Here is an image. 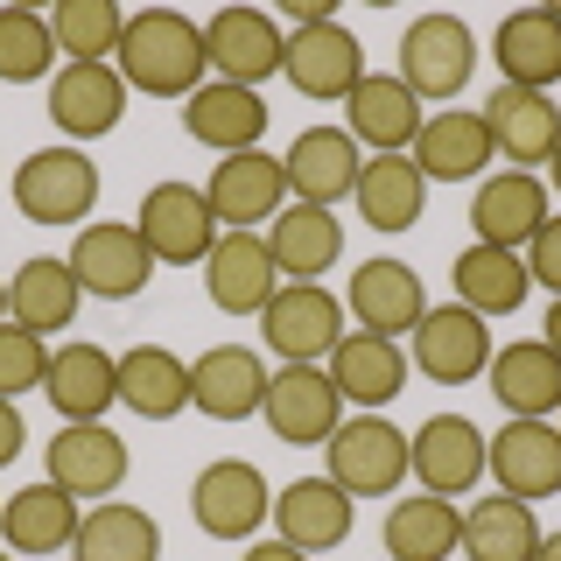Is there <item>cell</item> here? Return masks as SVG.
<instances>
[{
    "mask_svg": "<svg viewBox=\"0 0 561 561\" xmlns=\"http://www.w3.org/2000/svg\"><path fill=\"white\" fill-rule=\"evenodd\" d=\"M449 288L463 309L478 316H513L526 295H534V274H526L519 253H505V245H463L449 267Z\"/></svg>",
    "mask_w": 561,
    "mask_h": 561,
    "instance_id": "obj_37",
    "label": "cell"
},
{
    "mask_svg": "<svg viewBox=\"0 0 561 561\" xmlns=\"http://www.w3.org/2000/svg\"><path fill=\"white\" fill-rule=\"evenodd\" d=\"M57 64V35L43 8H0V84H35Z\"/></svg>",
    "mask_w": 561,
    "mask_h": 561,
    "instance_id": "obj_41",
    "label": "cell"
},
{
    "mask_svg": "<svg viewBox=\"0 0 561 561\" xmlns=\"http://www.w3.org/2000/svg\"><path fill=\"white\" fill-rule=\"evenodd\" d=\"M78 302H84V288H78V274H70V260H57V253L22 260L14 280H8V323L35 330V337H57V330H70Z\"/></svg>",
    "mask_w": 561,
    "mask_h": 561,
    "instance_id": "obj_32",
    "label": "cell"
},
{
    "mask_svg": "<svg viewBox=\"0 0 561 561\" xmlns=\"http://www.w3.org/2000/svg\"><path fill=\"white\" fill-rule=\"evenodd\" d=\"M456 540H463V513L449 499H435V491L386 505V554L393 561H449Z\"/></svg>",
    "mask_w": 561,
    "mask_h": 561,
    "instance_id": "obj_38",
    "label": "cell"
},
{
    "mask_svg": "<svg viewBox=\"0 0 561 561\" xmlns=\"http://www.w3.org/2000/svg\"><path fill=\"white\" fill-rule=\"evenodd\" d=\"M78 499L57 484H22L8 505H0V548L8 554H70V540H78Z\"/></svg>",
    "mask_w": 561,
    "mask_h": 561,
    "instance_id": "obj_30",
    "label": "cell"
},
{
    "mask_svg": "<svg viewBox=\"0 0 561 561\" xmlns=\"http://www.w3.org/2000/svg\"><path fill=\"white\" fill-rule=\"evenodd\" d=\"M43 400L64 421H99L119 400L113 351H99V344H57V351H49V373H43Z\"/></svg>",
    "mask_w": 561,
    "mask_h": 561,
    "instance_id": "obj_33",
    "label": "cell"
},
{
    "mask_svg": "<svg viewBox=\"0 0 561 561\" xmlns=\"http://www.w3.org/2000/svg\"><path fill=\"white\" fill-rule=\"evenodd\" d=\"M540 344L561 351V295H554V309H548V330H540Z\"/></svg>",
    "mask_w": 561,
    "mask_h": 561,
    "instance_id": "obj_48",
    "label": "cell"
},
{
    "mask_svg": "<svg viewBox=\"0 0 561 561\" xmlns=\"http://www.w3.org/2000/svg\"><path fill=\"white\" fill-rule=\"evenodd\" d=\"M267 519L280 526L274 540H288V548H302V554H330V548L351 540L358 505H351V491H337L330 478H295V484H280V499H274Z\"/></svg>",
    "mask_w": 561,
    "mask_h": 561,
    "instance_id": "obj_27",
    "label": "cell"
},
{
    "mask_svg": "<svg viewBox=\"0 0 561 561\" xmlns=\"http://www.w3.org/2000/svg\"><path fill=\"white\" fill-rule=\"evenodd\" d=\"M183 134L197 140V148H210L218 162L225 154H253L260 134H267V99L245 92V84L210 78V84H197V92L183 99Z\"/></svg>",
    "mask_w": 561,
    "mask_h": 561,
    "instance_id": "obj_21",
    "label": "cell"
},
{
    "mask_svg": "<svg viewBox=\"0 0 561 561\" xmlns=\"http://www.w3.org/2000/svg\"><path fill=\"white\" fill-rule=\"evenodd\" d=\"M113 373H119V408L140 414V421H175L190 408V365L175 358V351H162V344L119 351Z\"/></svg>",
    "mask_w": 561,
    "mask_h": 561,
    "instance_id": "obj_36",
    "label": "cell"
},
{
    "mask_svg": "<svg viewBox=\"0 0 561 561\" xmlns=\"http://www.w3.org/2000/svg\"><path fill=\"white\" fill-rule=\"evenodd\" d=\"M344 309L358 316V330L400 344V337H414V323L428 316V288H421V274L408 260H365L344 288Z\"/></svg>",
    "mask_w": 561,
    "mask_h": 561,
    "instance_id": "obj_20",
    "label": "cell"
},
{
    "mask_svg": "<svg viewBox=\"0 0 561 561\" xmlns=\"http://www.w3.org/2000/svg\"><path fill=\"white\" fill-rule=\"evenodd\" d=\"M210 197V218H218V232H260V225L280 218V204H288V175H280L274 154H225L218 169H210L204 183Z\"/></svg>",
    "mask_w": 561,
    "mask_h": 561,
    "instance_id": "obj_17",
    "label": "cell"
},
{
    "mask_svg": "<svg viewBox=\"0 0 561 561\" xmlns=\"http://www.w3.org/2000/svg\"><path fill=\"white\" fill-rule=\"evenodd\" d=\"M470 561H534L540 554V519L526 499H505V491H491L463 513V540H456Z\"/></svg>",
    "mask_w": 561,
    "mask_h": 561,
    "instance_id": "obj_39",
    "label": "cell"
},
{
    "mask_svg": "<svg viewBox=\"0 0 561 561\" xmlns=\"http://www.w3.org/2000/svg\"><path fill=\"white\" fill-rule=\"evenodd\" d=\"M280 288V267L267 253V232H218L204 260V295L218 302L225 316H260Z\"/></svg>",
    "mask_w": 561,
    "mask_h": 561,
    "instance_id": "obj_22",
    "label": "cell"
},
{
    "mask_svg": "<svg viewBox=\"0 0 561 561\" xmlns=\"http://www.w3.org/2000/svg\"><path fill=\"white\" fill-rule=\"evenodd\" d=\"M0 561H14V554H8V548H0Z\"/></svg>",
    "mask_w": 561,
    "mask_h": 561,
    "instance_id": "obj_52",
    "label": "cell"
},
{
    "mask_svg": "<svg viewBox=\"0 0 561 561\" xmlns=\"http://www.w3.org/2000/svg\"><path fill=\"white\" fill-rule=\"evenodd\" d=\"M22 443H28V421H22V408L14 400H0V470L22 456Z\"/></svg>",
    "mask_w": 561,
    "mask_h": 561,
    "instance_id": "obj_45",
    "label": "cell"
},
{
    "mask_svg": "<svg viewBox=\"0 0 561 561\" xmlns=\"http://www.w3.org/2000/svg\"><path fill=\"white\" fill-rule=\"evenodd\" d=\"M280 49H288V35H280V22H274V14H260V8H218L204 22L210 78L245 84V92H260L267 78H280Z\"/></svg>",
    "mask_w": 561,
    "mask_h": 561,
    "instance_id": "obj_11",
    "label": "cell"
},
{
    "mask_svg": "<svg viewBox=\"0 0 561 561\" xmlns=\"http://www.w3.org/2000/svg\"><path fill=\"white\" fill-rule=\"evenodd\" d=\"M239 561H316V554H302V548H288V540H253Z\"/></svg>",
    "mask_w": 561,
    "mask_h": 561,
    "instance_id": "obj_47",
    "label": "cell"
},
{
    "mask_svg": "<svg viewBox=\"0 0 561 561\" xmlns=\"http://www.w3.org/2000/svg\"><path fill=\"white\" fill-rule=\"evenodd\" d=\"M484 127H491V154H505L513 169H548L561 148V105L548 92H519V84H499L484 105Z\"/></svg>",
    "mask_w": 561,
    "mask_h": 561,
    "instance_id": "obj_19",
    "label": "cell"
},
{
    "mask_svg": "<svg viewBox=\"0 0 561 561\" xmlns=\"http://www.w3.org/2000/svg\"><path fill=\"white\" fill-rule=\"evenodd\" d=\"M484 470L499 478L505 499H561V428L554 421H505L484 443Z\"/></svg>",
    "mask_w": 561,
    "mask_h": 561,
    "instance_id": "obj_15",
    "label": "cell"
},
{
    "mask_svg": "<svg viewBox=\"0 0 561 561\" xmlns=\"http://www.w3.org/2000/svg\"><path fill=\"white\" fill-rule=\"evenodd\" d=\"M358 218L373 232H414L421 210H428V175L414 169V154H373L358 169V190H351Z\"/></svg>",
    "mask_w": 561,
    "mask_h": 561,
    "instance_id": "obj_34",
    "label": "cell"
},
{
    "mask_svg": "<svg viewBox=\"0 0 561 561\" xmlns=\"http://www.w3.org/2000/svg\"><path fill=\"white\" fill-rule=\"evenodd\" d=\"M358 140L344 127H302L288 140V154H280V175H288V197L295 204H316V210H337L351 190H358Z\"/></svg>",
    "mask_w": 561,
    "mask_h": 561,
    "instance_id": "obj_16",
    "label": "cell"
},
{
    "mask_svg": "<svg viewBox=\"0 0 561 561\" xmlns=\"http://www.w3.org/2000/svg\"><path fill=\"white\" fill-rule=\"evenodd\" d=\"M534 561H561V534H540V554Z\"/></svg>",
    "mask_w": 561,
    "mask_h": 561,
    "instance_id": "obj_49",
    "label": "cell"
},
{
    "mask_svg": "<svg viewBox=\"0 0 561 561\" xmlns=\"http://www.w3.org/2000/svg\"><path fill=\"white\" fill-rule=\"evenodd\" d=\"M49 373V337H35L22 323H0V400L35 393Z\"/></svg>",
    "mask_w": 561,
    "mask_h": 561,
    "instance_id": "obj_43",
    "label": "cell"
},
{
    "mask_svg": "<svg viewBox=\"0 0 561 561\" xmlns=\"http://www.w3.org/2000/svg\"><path fill=\"white\" fill-rule=\"evenodd\" d=\"M280 78L295 84L302 99L330 105V99H351L365 78V49L344 22H316V28H288V49H280Z\"/></svg>",
    "mask_w": 561,
    "mask_h": 561,
    "instance_id": "obj_12",
    "label": "cell"
},
{
    "mask_svg": "<svg viewBox=\"0 0 561 561\" xmlns=\"http://www.w3.org/2000/svg\"><path fill=\"white\" fill-rule=\"evenodd\" d=\"M414 169L428 175V183H484V169H491V127H484V113H428L421 119V134H414Z\"/></svg>",
    "mask_w": 561,
    "mask_h": 561,
    "instance_id": "obj_29",
    "label": "cell"
},
{
    "mask_svg": "<svg viewBox=\"0 0 561 561\" xmlns=\"http://www.w3.org/2000/svg\"><path fill=\"white\" fill-rule=\"evenodd\" d=\"M267 365H260V351L245 344H218L204 351V358H190V408L210 414V421H253L267 408Z\"/></svg>",
    "mask_w": 561,
    "mask_h": 561,
    "instance_id": "obj_23",
    "label": "cell"
},
{
    "mask_svg": "<svg viewBox=\"0 0 561 561\" xmlns=\"http://www.w3.org/2000/svg\"><path fill=\"white\" fill-rule=\"evenodd\" d=\"M134 232L148 239L154 267H204L210 245H218V218H210V197L197 183H154L140 197Z\"/></svg>",
    "mask_w": 561,
    "mask_h": 561,
    "instance_id": "obj_6",
    "label": "cell"
},
{
    "mask_svg": "<svg viewBox=\"0 0 561 561\" xmlns=\"http://www.w3.org/2000/svg\"><path fill=\"white\" fill-rule=\"evenodd\" d=\"M491 351H499V344H491L484 316L463 309V302H443V309H428V316L414 323V365H421L435 386H470V379H484Z\"/></svg>",
    "mask_w": 561,
    "mask_h": 561,
    "instance_id": "obj_18",
    "label": "cell"
},
{
    "mask_svg": "<svg viewBox=\"0 0 561 561\" xmlns=\"http://www.w3.org/2000/svg\"><path fill=\"white\" fill-rule=\"evenodd\" d=\"M484 443H491V435L470 414H428L408 435V463H414L421 491H435V499H463V491L484 478Z\"/></svg>",
    "mask_w": 561,
    "mask_h": 561,
    "instance_id": "obj_13",
    "label": "cell"
},
{
    "mask_svg": "<svg viewBox=\"0 0 561 561\" xmlns=\"http://www.w3.org/2000/svg\"><path fill=\"white\" fill-rule=\"evenodd\" d=\"M491 64H499V84H519V92L561 84V8H513L491 35Z\"/></svg>",
    "mask_w": 561,
    "mask_h": 561,
    "instance_id": "obj_26",
    "label": "cell"
},
{
    "mask_svg": "<svg viewBox=\"0 0 561 561\" xmlns=\"http://www.w3.org/2000/svg\"><path fill=\"white\" fill-rule=\"evenodd\" d=\"M190 513H197V526L210 540H253L274 513V491L260 478V463L218 456V463H204L197 484H190Z\"/></svg>",
    "mask_w": 561,
    "mask_h": 561,
    "instance_id": "obj_8",
    "label": "cell"
},
{
    "mask_svg": "<svg viewBox=\"0 0 561 561\" xmlns=\"http://www.w3.org/2000/svg\"><path fill=\"white\" fill-rule=\"evenodd\" d=\"M127 78L113 64H64L49 78V119L70 134V140H105L127 119Z\"/></svg>",
    "mask_w": 561,
    "mask_h": 561,
    "instance_id": "obj_24",
    "label": "cell"
},
{
    "mask_svg": "<svg viewBox=\"0 0 561 561\" xmlns=\"http://www.w3.org/2000/svg\"><path fill=\"white\" fill-rule=\"evenodd\" d=\"M280 14H288L295 28H316V22H337V8H330V0H280Z\"/></svg>",
    "mask_w": 561,
    "mask_h": 561,
    "instance_id": "obj_46",
    "label": "cell"
},
{
    "mask_svg": "<svg viewBox=\"0 0 561 561\" xmlns=\"http://www.w3.org/2000/svg\"><path fill=\"white\" fill-rule=\"evenodd\" d=\"M0 323H8V280H0Z\"/></svg>",
    "mask_w": 561,
    "mask_h": 561,
    "instance_id": "obj_51",
    "label": "cell"
},
{
    "mask_svg": "<svg viewBox=\"0 0 561 561\" xmlns=\"http://www.w3.org/2000/svg\"><path fill=\"white\" fill-rule=\"evenodd\" d=\"M267 253L288 280H323L344 260V225L337 210H316V204H280V218L267 225Z\"/></svg>",
    "mask_w": 561,
    "mask_h": 561,
    "instance_id": "obj_35",
    "label": "cell"
},
{
    "mask_svg": "<svg viewBox=\"0 0 561 561\" xmlns=\"http://www.w3.org/2000/svg\"><path fill=\"white\" fill-rule=\"evenodd\" d=\"M548 190H561V148H554V162H548Z\"/></svg>",
    "mask_w": 561,
    "mask_h": 561,
    "instance_id": "obj_50",
    "label": "cell"
},
{
    "mask_svg": "<svg viewBox=\"0 0 561 561\" xmlns=\"http://www.w3.org/2000/svg\"><path fill=\"white\" fill-rule=\"evenodd\" d=\"M70 274H78L84 295H99V302H134L140 288L154 280V253L148 239L134 232V225L105 218V225H78V239H70Z\"/></svg>",
    "mask_w": 561,
    "mask_h": 561,
    "instance_id": "obj_7",
    "label": "cell"
},
{
    "mask_svg": "<svg viewBox=\"0 0 561 561\" xmlns=\"http://www.w3.org/2000/svg\"><path fill=\"white\" fill-rule=\"evenodd\" d=\"M554 218L548 204V175L534 169H491L470 197V225H478V245H505V253H526V239Z\"/></svg>",
    "mask_w": 561,
    "mask_h": 561,
    "instance_id": "obj_14",
    "label": "cell"
},
{
    "mask_svg": "<svg viewBox=\"0 0 561 561\" xmlns=\"http://www.w3.org/2000/svg\"><path fill=\"white\" fill-rule=\"evenodd\" d=\"M43 456H49V484L70 491L78 505H105L127 484V443L105 421H64Z\"/></svg>",
    "mask_w": 561,
    "mask_h": 561,
    "instance_id": "obj_9",
    "label": "cell"
},
{
    "mask_svg": "<svg viewBox=\"0 0 561 561\" xmlns=\"http://www.w3.org/2000/svg\"><path fill=\"white\" fill-rule=\"evenodd\" d=\"M70 561H162V526L140 505H92L78 519V540H70Z\"/></svg>",
    "mask_w": 561,
    "mask_h": 561,
    "instance_id": "obj_40",
    "label": "cell"
},
{
    "mask_svg": "<svg viewBox=\"0 0 561 561\" xmlns=\"http://www.w3.org/2000/svg\"><path fill=\"white\" fill-rule=\"evenodd\" d=\"M323 478L337 484V491H351V499H393L400 491V478H408V435L393 428L386 414H351V421H337V435L323 443Z\"/></svg>",
    "mask_w": 561,
    "mask_h": 561,
    "instance_id": "obj_2",
    "label": "cell"
},
{
    "mask_svg": "<svg viewBox=\"0 0 561 561\" xmlns=\"http://www.w3.org/2000/svg\"><path fill=\"white\" fill-rule=\"evenodd\" d=\"M421 119H428L421 99L393 78V70H365L358 92L344 99V134L358 140V148H373V154H408Z\"/></svg>",
    "mask_w": 561,
    "mask_h": 561,
    "instance_id": "obj_25",
    "label": "cell"
},
{
    "mask_svg": "<svg viewBox=\"0 0 561 561\" xmlns=\"http://www.w3.org/2000/svg\"><path fill=\"white\" fill-rule=\"evenodd\" d=\"M260 421L295 449H323L330 435H337V421H344V393H337V379H330L323 365H280L267 379Z\"/></svg>",
    "mask_w": 561,
    "mask_h": 561,
    "instance_id": "obj_10",
    "label": "cell"
},
{
    "mask_svg": "<svg viewBox=\"0 0 561 561\" xmlns=\"http://www.w3.org/2000/svg\"><path fill=\"white\" fill-rule=\"evenodd\" d=\"M119 28H127V14L113 0H64L49 14V35H57V49L70 64H105L119 49Z\"/></svg>",
    "mask_w": 561,
    "mask_h": 561,
    "instance_id": "obj_42",
    "label": "cell"
},
{
    "mask_svg": "<svg viewBox=\"0 0 561 561\" xmlns=\"http://www.w3.org/2000/svg\"><path fill=\"white\" fill-rule=\"evenodd\" d=\"M526 274H534V288H548V295H561V218H548L534 239H526Z\"/></svg>",
    "mask_w": 561,
    "mask_h": 561,
    "instance_id": "obj_44",
    "label": "cell"
},
{
    "mask_svg": "<svg viewBox=\"0 0 561 561\" xmlns=\"http://www.w3.org/2000/svg\"><path fill=\"white\" fill-rule=\"evenodd\" d=\"M484 379H491V400H499L513 421L561 414V351H548L540 337H519V344L491 351Z\"/></svg>",
    "mask_w": 561,
    "mask_h": 561,
    "instance_id": "obj_28",
    "label": "cell"
},
{
    "mask_svg": "<svg viewBox=\"0 0 561 561\" xmlns=\"http://www.w3.org/2000/svg\"><path fill=\"white\" fill-rule=\"evenodd\" d=\"M113 70L127 78V92L190 99L197 84H210L204 22H190V14H175V8L127 14V28H119V49H113Z\"/></svg>",
    "mask_w": 561,
    "mask_h": 561,
    "instance_id": "obj_1",
    "label": "cell"
},
{
    "mask_svg": "<svg viewBox=\"0 0 561 561\" xmlns=\"http://www.w3.org/2000/svg\"><path fill=\"white\" fill-rule=\"evenodd\" d=\"M323 373L337 379V393L351 400V408L379 414L386 400H400V386H408V351H400L393 337H373V330H358V337H337V351H330Z\"/></svg>",
    "mask_w": 561,
    "mask_h": 561,
    "instance_id": "obj_31",
    "label": "cell"
},
{
    "mask_svg": "<svg viewBox=\"0 0 561 561\" xmlns=\"http://www.w3.org/2000/svg\"><path fill=\"white\" fill-rule=\"evenodd\" d=\"M14 210L28 225H84L99 210V162L84 148H35L14 169Z\"/></svg>",
    "mask_w": 561,
    "mask_h": 561,
    "instance_id": "obj_4",
    "label": "cell"
},
{
    "mask_svg": "<svg viewBox=\"0 0 561 561\" xmlns=\"http://www.w3.org/2000/svg\"><path fill=\"white\" fill-rule=\"evenodd\" d=\"M260 337L280 365H323L344 337V309L323 280H280L274 302L260 309Z\"/></svg>",
    "mask_w": 561,
    "mask_h": 561,
    "instance_id": "obj_5",
    "label": "cell"
},
{
    "mask_svg": "<svg viewBox=\"0 0 561 561\" xmlns=\"http://www.w3.org/2000/svg\"><path fill=\"white\" fill-rule=\"evenodd\" d=\"M478 70V35H470L463 14H414L408 35H400V84L421 105H456V92Z\"/></svg>",
    "mask_w": 561,
    "mask_h": 561,
    "instance_id": "obj_3",
    "label": "cell"
}]
</instances>
